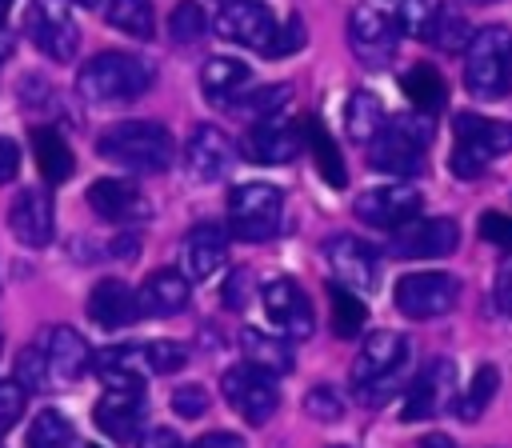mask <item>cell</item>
I'll list each match as a JSON object with an SVG mask.
<instances>
[{
    "mask_svg": "<svg viewBox=\"0 0 512 448\" xmlns=\"http://www.w3.org/2000/svg\"><path fill=\"white\" fill-rule=\"evenodd\" d=\"M424 36H428L440 52H460V48H468L472 28H468V20H464L460 12H440V8H436V16L428 20Z\"/></svg>",
    "mask_w": 512,
    "mask_h": 448,
    "instance_id": "74e56055",
    "label": "cell"
},
{
    "mask_svg": "<svg viewBox=\"0 0 512 448\" xmlns=\"http://www.w3.org/2000/svg\"><path fill=\"white\" fill-rule=\"evenodd\" d=\"M24 384L20 380H0V432H8L16 420H20V412H24Z\"/></svg>",
    "mask_w": 512,
    "mask_h": 448,
    "instance_id": "f6af8a7d",
    "label": "cell"
},
{
    "mask_svg": "<svg viewBox=\"0 0 512 448\" xmlns=\"http://www.w3.org/2000/svg\"><path fill=\"white\" fill-rule=\"evenodd\" d=\"M496 384H500V372H496L492 364H480L476 376H472V384H468V392H464L460 400H452L456 416H460V420H476V416L488 408V400L496 396Z\"/></svg>",
    "mask_w": 512,
    "mask_h": 448,
    "instance_id": "8d00e7d4",
    "label": "cell"
},
{
    "mask_svg": "<svg viewBox=\"0 0 512 448\" xmlns=\"http://www.w3.org/2000/svg\"><path fill=\"white\" fill-rule=\"evenodd\" d=\"M416 448H456V444H452V440H448L444 432H428V436H424V440H420Z\"/></svg>",
    "mask_w": 512,
    "mask_h": 448,
    "instance_id": "9f6ffc18",
    "label": "cell"
},
{
    "mask_svg": "<svg viewBox=\"0 0 512 448\" xmlns=\"http://www.w3.org/2000/svg\"><path fill=\"white\" fill-rule=\"evenodd\" d=\"M8 228L20 244L28 248H44L52 240V196L40 188H24L16 192L12 208H8Z\"/></svg>",
    "mask_w": 512,
    "mask_h": 448,
    "instance_id": "603a6c76",
    "label": "cell"
},
{
    "mask_svg": "<svg viewBox=\"0 0 512 448\" xmlns=\"http://www.w3.org/2000/svg\"><path fill=\"white\" fill-rule=\"evenodd\" d=\"M280 212H284V196H280L276 184H240L228 196L232 236H240V240H268V236H276Z\"/></svg>",
    "mask_w": 512,
    "mask_h": 448,
    "instance_id": "8992f818",
    "label": "cell"
},
{
    "mask_svg": "<svg viewBox=\"0 0 512 448\" xmlns=\"http://www.w3.org/2000/svg\"><path fill=\"white\" fill-rule=\"evenodd\" d=\"M92 416H96V428L104 436H112L120 444L136 440V432L144 424V388H108L96 400Z\"/></svg>",
    "mask_w": 512,
    "mask_h": 448,
    "instance_id": "d6986e66",
    "label": "cell"
},
{
    "mask_svg": "<svg viewBox=\"0 0 512 448\" xmlns=\"http://www.w3.org/2000/svg\"><path fill=\"white\" fill-rule=\"evenodd\" d=\"M296 48H304V24L292 16L284 28H276L272 32V40H268V56H288V52H296Z\"/></svg>",
    "mask_w": 512,
    "mask_h": 448,
    "instance_id": "c3c4849f",
    "label": "cell"
},
{
    "mask_svg": "<svg viewBox=\"0 0 512 448\" xmlns=\"http://www.w3.org/2000/svg\"><path fill=\"white\" fill-rule=\"evenodd\" d=\"M384 8L400 36H424L428 20L436 16V0H388Z\"/></svg>",
    "mask_w": 512,
    "mask_h": 448,
    "instance_id": "f35d334b",
    "label": "cell"
},
{
    "mask_svg": "<svg viewBox=\"0 0 512 448\" xmlns=\"http://www.w3.org/2000/svg\"><path fill=\"white\" fill-rule=\"evenodd\" d=\"M272 32H276V16L260 0H228L216 16V36H224L240 48H260L264 52Z\"/></svg>",
    "mask_w": 512,
    "mask_h": 448,
    "instance_id": "5bb4252c",
    "label": "cell"
},
{
    "mask_svg": "<svg viewBox=\"0 0 512 448\" xmlns=\"http://www.w3.org/2000/svg\"><path fill=\"white\" fill-rule=\"evenodd\" d=\"M452 360H432L404 392V404H400V420L404 424H416V420H432L448 400H452Z\"/></svg>",
    "mask_w": 512,
    "mask_h": 448,
    "instance_id": "2e32d148",
    "label": "cell"
},
{
    "mask_svg": "<svg viewBox=\"0 0 512 448\" xmlns=\"http://www.w3.org/2000/svg\"><path fill=\"white\" fill-rule=\"evenodd\" d=\"M480 236H484L488 244L512 252V216H504V212H484V216H480Z\"/></svg>",
    "mask_w": 512,
    "mask_h": 448,
    "instance_id": "7dc6e473",
    "label": "cell"
},
{
    "mask_svg": "<svg viewBox=\"0 0 512 448\" xmlns=\"http://www.w3.org/2000/svg\"><path fill=\"white\" fill-rule=\"evenodd\" d=\"M24 32L56 64H68L80 48V28L64 0H32L24 12Z\"/></svg>",
    "mask_w": 512,
    "mask_h": 448,
    "instance_id": "52a82bcc",
    "label": "cell"
},
{
    "mask_svg": "<svg viewBox=\"0 0 512 448\" xmlns=\"http://www.w3.org/2000/svg\"><path fill=\"white\" fill-rule=\"evenodd\" d=\"M88 448H96V444H88Z\"/></svg>",
    "mask_w": 512,
    "mask_h": 448,
    "instance_id": "6125c7cd",
    "label": "cell"
},
{
    "mask_svg": "<svg viewBox=\"0 0 512 448\" xmlns=\"http://www.w3.org/2000/svg\"><path fill=\"white\" fill-rule=\"evenodd\" d=\"M12 380H20V384H24V392H28V388H32V392L52 388V380H48V364H44L40 344H28V348L16 356V376H12Z\"/></svg>",
    "mask_w": 512,
    "mask_h": 448,
    "instance_id": "7bdbcfd3",
    "label": "cell"
},
{
    "mask_svg": "<svg viewBox=\"0 0 512 448\" xmlns=\"http://www.w3.org/2000/svg\"><path fill=\"white\" fill-rule=\"evenodd\" d=\"M228 256V232L220 224H196L180 244L184 280H208Z\"/></svg>",
    "mask_w": 512,
    "mask_h": 448,
    "instance_id": "cb8c5ba5",
    "label": "cell"
},
{
    "mask_svg": "<svg viewBox=\"0 0 512 448\" xmlns=\"http://www.w3.org/2000/svg\"><path fill=\"white\" fill-rule=\"evenodd\" d=\"M400 92L420 108V112H436L444 104V76L432 64H416L400 76Z\"/></svg>",
    "mask_w": 512,
    "mask_h": 448,
    "instance_id": "e575fe53",
    "label": "cell"
},
{
    "mask_svg": "<svg viewBox=\"0 0 512 448\" xmlns=\"http://www.w3.org/2000/svg\"><path fill=\"white\" fill-rule=\"evenodd\" d=\"M500 152H512V124L476 112H456V148H452L456 176H480L484 164Z\"/></svg>",
    "mask_w": 512,
    "mask_h": 448,
    "instance_id": "5b68a950",
    "label": "cell"
},
{
    "mask_svg": "<svg viewBox=\"0 0 512 448\" xmlns=\"http://www.w3.org/2000/svg\"><path fill=\"white\" fill-rule=\"evenodd\" d=\"M96 152L128 172H164L176 156V144L156 120H124L96 140Z\"/></svg>",
    "mask_w": 512,
    "mask_h": 448,
    "instance_id": "7a4b0ae2",
    "label": "cell"
},
{
    "mask_svg": "<svg viewBox=\"0 0 512 448\" xmlns=\"http://www.w3.org/2000/svg\"><path fill=\"white\" fill-rule=\"evenodd\" d=\"M304 412H308L312 420L332 424V420H340V416H344V400H340L328 384H320V388H312V392L304 396Z\"/></svg>",
    "mask_w": 512,
    "mask_h": 448,
    "instance_id": "ee69618b",
    "label": "cell"
},
{
    "mask_svg": "<svg viewBox=\"0 0 512 448\" xmlns=\"http://www.w3.org/2000/svg\"><path fill=\"white\" fill-rule=\"evenodd\" d=\"M260 300H264L268 320H272L284 336L304 340V336H312V332H316L312 300H308V292H304L296 280H288V276L268 280V284H264V292H260Z\"/></svg>",
    "mask_w": 512,
    "mask_h": 448,
    "instance_id": "4fadbf2b",
    "label": "cell"
},
{
    "mask_svg": "<svg viewBox=\"0 0 512 448\" xmlns=\"http://www.w3.org/2000/svg\"><path fill=\"white\" fill-rule=\"evenodd\" d=\"M76 444V428L60 408H44L36 412V420L28 424L24 448H72Z\"/></svg>",
    "mask_w": 512,
    "mask_h": 448,
    "instance_id": "836d02e7",
    "label": "cell"
},
{
    "mask_svg": "<svg viewBox=\"0 0 512 448\" xmlns=\"http://www.w3.org/2000/svg\"><path fill=\"white\" fill-rule=\"evenodd\" d=\"M408 360V340L392 328H380L372 336H364L356 360H352V384H372V380H388L400 364Z\"/></svg>",
    "mask_w": 512,
    "mask_h": 448,
    "instance_id": "ac0fdd59",
    "label": "cell"
},
{
    "mask_svg": "<svg viewBox=\"0 0 512 448\" xmlns=\"http://www.w3.org/2000/svg\"><path fill=\"white\" fill-rule=\"evenodd\" d=\"M304 140H308V148H312V164H316V172H320V180H328L332 188H344L348 184V168H344V160H340V148L332 144V136L324 132V124H308L304 128Z\"/></svg>",
    "mask_w": 512,
    "mask_h": 448,
    "instance_id": "d6a6232c",
    "label": "cell"
},
{
    "mask_svg": "<svg viewBox=\"0 0 512 448\" xmlns=\"http://www.w3.org/2000/svg\"><path fill=\"white\" fill-rule=\"evenodd\" d=\"M420 208H424V200H420V192L416 188H368V192H360L356 200H352V212L364 220V224H372V228H400V224H408L412 216H420Z\"/></svg>",
    "mask_w": 512,
    "mask_h": 448,
    "instance_id": "9a60e30c",
    "label": "cell"
},
{
    "mask_svg": "<svg viewBox=\"0 0 512 448\" xmlns=\"http://www.w3.org/2000/svg\"><path fill=\"white\" fill-rule=\"evenodd\" d=\"M324 256H328V268L336 272V284H344L348 292H376L380 288V256L360 236H352V232L328 236Z\"/></svg>",
    "mask_w": 512,
    "mask_h": 448,
    "instance_id": "8fae6325",
    "label": "cell"
},
{
    "mask_svg": "<svg viewBox=\"0 0 512 448\" xmlns=\"http://www.w3.org/2000/svg\"><path fill=\"white\" fill-rule=\"evenodd\" d=\"M456 244H460V228L452 216H428V220L412 216L388 236V252L396 260H440L456 252Z\"/></svg>",
    "mask_w": 512,
    "mask_h": 448,
    "instance_id": "ba28073f",
    "label": "cell"
},
{
    "mask_svg": "<svg viewBox=\"0 0 512 448\" xmlns=\"http://www.w3.org/2000/svg\"><path fill=\"white\" fill-rule=\"evenodd\" d=\"M496 308L500 312H512V252H508V260L496 272Z\"/></svg>",
    "mask_w": 512,
    "mask_h": 448,
    "instance_id": "f907efd6",
    "label": "cell"
},
{
    "mask_svg": "<svg viewBox=\"0 0 512 448\" xmlns=\"http://www.w3.org/2000/svg\"><path fill=\"white\" fill-rule=\"evenodd\" d=\"M88 204H92V212H96L100 220H112V224H136V220L148 216L144 192H140L136 184L112 180V176L88 184Z\"/></svg>",
    "mask_w": 512,
    "mask_h": 448,
    "instance_id": "7402d4cb",
    "label": "cell"
},
{
    "mask_svg": "<svg viewBox=\"0 0 512 448\" xmlns=\"http://www.w3.org/2000/svg\"><path fill=\"white\" fill-rule=\"evenodd\" d=\"M248 272L244 268H236L232 276H228V284H224V304L228 308H244V300H248Z\"/></svg>",
    "mask_w": 512,
    "mask_h": 448,
    "instance_id": "681fc988",
    "label": "cell"
},
{
    "mask_svg": "<svg viewBox=\"0 0 512 448\" xmlns=\"http://www.w3.org/2000/svg\"><path fill=\"white\" fill-rule=\"evenodd\" d=\"M252 80V68L244 64V60H236V56H212V60H204V68H200V88L212 96V100H232L244 84Z\"/></svg>",
    "mask_w": 512,
    "mask_h": 448,
    "instance_id": "f1b7e54d",
    "label": "cell"
},
{
    "mask_svg": "<svg viewBox=\"0 0 512 448\" xmlns=\"http://www.w3.org/2000/svg\"><path fill=\"white\" fill-rule=\"evenodd\" d=\"M220 392H224V400L248 420V424H268L272 420V412H276V404H280V392H276V384H272V376L268 372H260L256 364H236V368H228L224 376H220Z\"/></svg>",
    "mask_w": 512,
    "mask_h": 448,
    "instance_id": "30bf717a",
    "label": "cell"
},
{
    "mask_svg": "<svg viewBox=\"0 0 512 448\" xmlns=\"http://www.w3.org/2000/svg\"><path fill=\"white\" fill-rule=\"evenodd\" d=\"M204 408H208V392H204L200 384H180V388L172 392V412H176V416L196 420V416H204Z\"/></svg>",
    "mask_w": 512,
    "mask_h": 448,
    "instance_id": "bcb514c9",
    "label": "cell"
},
{
    "mask_svg": "<svg viewBox=\"0 0 512 448\" xmlns=\"http://www.w3.org/2000/svg\"><path fill=\"white\" fill-rule=\"evenodd\" d=\"M332 448H344V444H332Z\"/></svg>",
    "mask_w": 512,
    "mask_h": 448,
    "instance_id": "94428289",
    "label": "cell"
},
{
    "mask_svg": "<svg viewBox=\"0 0 512 448\" xmlns=\"http://www.w3.org/2000/svg\"><path fill=\"white\" fill-rule=\"evenodd\" d=\"M460 300V280L448 272H408L396 280V308L412 320H432L452 312Z\"/></svg>",
    "mask_w": 512,
    "mask_h": 448,
    "instance_id": "9c48e42d",
    "label": "cell"
},
{
    "mask_svg": "<svg viewBox=\"0 0 512 448\" xmlns=\"http://www.w3.org/2000/svg\"><path fill=\"white\" fill-rule=\"evenodd\" d=\"M328 304H332V332L336 336L348 340V336H356L364 328L368 312H364V300L356 292H348L344 284H328Z\"/></svg>",
    "mask_w": 512,
    "mask_h": 448,
    "instance_id": "d590c367",
    "label": "cell"
},
{
    "mask_svg": "<svg viewBox=\"0 0 512 448\" xmlns=\"http://www.w3.org/2000/svg\"><path fill=\"white\" fill-rule=\"evenodd\" d=\"M304 148V128L292 120H256L244 136V156L252 164H288Z\"/></svg>",
    "mask_w": 512,
    "mask_h": 448,
    "instance_id": "e0dca14e",
    "label": "cell"
},
{
    "mask_svg": "<svg viewBox=\"0 0 512 448\" xmlns=\"http://www.w3.org/2000/svg\"><path fill=\"white\" fill-rule=\"evenodd\" d=\"M136 300H140V316H144V312H148V316H172V312H180V308L188 304V280H184V272H176V268H156V272L140 284Z\"/></svg>",
    "mask_w": 512,
    "mask_h": 448,
    "instance_id": "484cf974",
    "label": "cell"
},
{
    "mask_svg": "<svg viewBox=\"0 0 512 448\" xmlns=\"http://www.w3.org/2000/svg\"><path fill=\"white\" fill-rule=\"evenodd\" d=\"M184 160H188V172H192L196 180H220V176L236 164V144L228 140V132L212 128V124H200V128H192V136H188Z\"/></svg>",
    "mask_w": 512,
    "mask_h": 448,
    "instance_id": "ffe728a7",
    "label": "cell"
},
{
    "mask_svg": "<svg viewBox=\"0 0 512 448\" xmlns=\"http://www.w3.org/2000/svg\"><path fill=\"white\" fill-rule=\"evenodd\" d=\"M464 88L480 100H504L512 92V32L492 24L472 32L464 48Z\"/></svg>",
    "mask_w": 512,
    "mask_h": 448,
    "instance_id": "3957f363",
    "label": "cell"
},
{
    "mask_svg": "<svg viewBox=\"0 0 512 448\" xmlns=\"http://www.w3.org/2000/svg\"><path fill=\"white\" fill-rule=\"evenodd\" d=\"M468 4H496V0H468Z\"/></svg>",
    "mask_w": 512,
    "mask_h": 448,
    "instance_id": "680465c9",
    "label": "cell"
},
{
    "mask_svg": "<svg viewBox=\"0 0 512 448\" xmlns=\"http://www.w3.org/2000/svg\"><path fill=\"white\" fill-rule=\"evenodd\" d=\"M240 348H244V360L256 364L260 372H268V376H284V372H292V364H296L288 340L268 336V332H260V328H244V332H240Z\"/></svg>",
    "mask_w": 512,
    "mask_h": 448,
    "instance_id": "83f0119b",
    "label": "cell"
},
{
    "mask_svg": "<svg viewBox=\"0 0 512 448\" xmlns=\"http://www.w3.org/2000/svg\"><path fill=\"white\" fill-rule=\"evenodd\" d=\"M32 160H36V168H40V176L48 180V184H60V180H68L72 176V148L64 144V136L56 132V128H36L32 132Z\"/></svg>",
    "mask_w": 512,
    "mask_h": 448,
    "instance_id": "f546056e",
    "label": "cell"
},
{
    "mask_svg": "<svg viewBox=\"0 0 512 448\" xmlns=\"http://www.w3.org/2000/svg\"><path fill=\"white\" fill-rule=\"evenodd\" d=\"M396 40H400V32H396V24H392V16H388L384 4H372L368 0V4H360L352 12V20H348V44L360 56V64L384 68V60H392V52H396Z\"/></svg>",
    "mask_w": 512,
    "mask_h": 448,
    "instance_id": "7c38bea8",
    "label": "cell"
},
{
    "mask_svg": "<svg viewBox=\"0 0 512 448\" xmlns=\"http://www.w3.org/2000/svg\"><path fill=\"white\" fill-rule=\"evenodd\" d=\"M108 24L132 40H152L156 36V8L152 0H112L108 4Z\"/></svg>",
    "mask_w": 512,
    "mask_h": 448,
    "instance_id": "1f68e13d",
    "label": "cell"
},
{
    "mask_svg": "<svg viewBox=\"0 0 512 448\" xmlns=\"http://www.w3.org/2000/svg\"><path fill=\"white\" fill-rule=\"evenodd\" d=\"M40 352H44L52 388L72 384V380L88 368V344H84V336H80L76 328H64V324L48 328V332L40 336Z\"/></svg>",
    "mask_w": 512,
    "mask_h": 448,
    "instance_id": "44dd1931",
    "label": "cell"
},
{
    "mask_svg": "<svg viewBox=\"0 0 512 448\" xmlns=\"http://www.w3.org/2000/svg\"><path fill=\"white\" fill-rule=\"evenodd\" d=\"M380 124H384V104H380V96L368 92V88L352 92L348 104H344V128H348V136H352L356 144H364V140L376 136Z\"/></svg>",
    "mask_w": 512,
    "mask_h": 448,
    "instance_id": "4dcf8cb0",
    "label": "cell"
},
{
    "mask_svg": "<svg viewBox=\"0 0 512 448\" xmlns=\"http://www.w3.org/2000/svg\"><path fill=\"white\" fill-rule=\"evenodd\" d=\"M140 348H144V364H148V372L168 376V372H180V368L188 364V348L176 344V340H152V344H140Z\"/></svg>",
    "mask_w": 512,
    "mask_h": 448,
    "instance_id": "b9f144b4",
    "label": "cell"
},
{
    "mask_svg": "<svg viewBox=\"0 0 512 448\" xmlns=\"http://www.w3.org/2000/svg\"><path fill=\"white\" fill-rule=\"evenodd\" d=\"M72 4H80V8H96L100 0H72Z\"/></svg>",
    "mask_w": 512,
    "mask_h": 448,
    "instance_id": "6f0895ef",
    "label": "cell"
},
{
    "mask_svg": "<svg viewBox=\"0 0 512 448\" xmlns=\"http://www.w3.org/2000/svg\"><path fill=\"white\" fill-rule=\"evenodd\" d=\"M204 32H208L204 8H200L196 0H180V4L172 8V16H168V36H172L176 44H196Z\"/></svg>",
    "mask_w": 512,
    "mask_h": 448,
    "instance_id": "ab89813d",
    "label": "cell"
},
{
    "mask_svg": "<svg viewBox=\"0 0 512 448\" xmlns=\"http://www.w3.org/2000/svg\"><path fill=\"white\" fill-rule=\"evenodd\" d=\"M12 52H16V36H12V32H8L4 24H0V64H4V60H8Z\"/></svg>",
    "mask_w": 512,
    "mask_h": 448,
    "instance_id": "11a10c76",
    "label": "cell"
},
{
    "mask_svg": "<svg viewBox=\"0 0 512 448\" xmlns=\"http://www.w3.org/2000/svg\"><path fill=\"white\" fill-rule=\"evenodd\" d=\"M196 448H244V440L236 432H204L196 440Z\"/></svg>",
    "mask_w": 512,
    "mask_h": 448,
    "instance_id": "db71d44e",
    "label": "cell"
},
{
    "mask_svg": "<svg viewBox=\"0 0 512 448\" xmlns=\"http://www.w3.org/2000/svg\"><path fill=\"white\" fill-rule=\"evenodd\" d=\"M152 80H156V72L148 60H140L132 52H100L76 72V96L96 108L128 104V100H140L152 88Z\"/></svg>",
    "mask_w": 512,
    "mask_h": 448,
    "instance_id": "6da1fadb",
    "label": "cell"
},
{
    "mask_svg": "<svg viewBox=\"0 0 512 448\" xmlns=\"http://www.w3.org/2000/svg\"><path fill=\"white\" fill-rule=\"evenodd\" d=\"M432 144V128L416 120H388L368 140V164L388 176H416L424 168V152Z\"/></svg>",
    "mask_w": 512,
    "mask_h": 448,
    "instance_id": "277c9868",
    "label": "cell"
},
{
    "mask_svg": "<svg viewBox=\"0 0 512 448\" xmlns=\"http://www.w3.org/2000/svg\"><path fill=\"white\" fill-rule=\"evenodd\" d=\"M8 4H12V0H0V12H4V8H8Z\"/></svg>",
    "mask_w": 512,
    "mask_h": 448,
    "instance_id": "91938a15",
    "label": "cell"
},
{
    "mask_svg": "<svg viewBox=\"0 0 512 448\" xmlns=\"http://www.w3.org/2000/svg\"><path fill=\"white\" fill-rule=\"evenodd\" d=\"M140 448H188L172 428H152L144 440H140Z\"/></svg>",
    "mask_w": 512,
    "mask_h": 448,
    "instance_id": "f5cc1de1",
    "label": "cell"
},
{
    "mask_svg": "<svg viewBox=\"0 0 512 448\" xmlns=\"http://www.w3.org/2000/svg\"><path fill=\"white\" fill-rule=\"evenodd\" d=\"M16 168H20V148L8 136H0V184H8L16 176Z\"/></svg>",
    "mask_w": 512,
    "mask_h": 448,
    "instance_id": "816d5d0a",
    "label": "cell"
},
{
    "mask_svg": "<svg viewBox=\"0 0 512 448\" xmlns=\"http://www.w3.org/2000/svg\"><path fill=\"white\" fill-rule=\"evenodd\" d=\"M88 320L100 328H128L140 320V300L124 280H100L88 292Z\"/></svg>",
    "mask_w": 512,
    "mask_h": 448,
    "instance_id": "d4e9b609",
    "label": "cell"
},
{
    "mask_svg": "<svg viewBox=\"0 0 512 448\" xmlns=\"http://www.w3.org/2000/svg\"><path fill=\"white\" fill-rule=\"evenodd\" d=\"M96 376L108 384V388H144L140 376H144V348L140 344H116V348H104L96 352Z\"/></svg>",
    "mask_w": 512,
    "mask_h": 448,
    "instance_id": "4316f807",
    "label": "cell"
},
{
    "mask_svg": "<svg viewBox=\"0 0 512 448\" xmlns=\"http://www.w3.org/2000/svg\"><path fill=\"white\" fill-rule=\"evenodd\" d=\"M288 96H292V88H288V84H264V88L248 92L244 100H232V108H236V112H244V116L268 120V116H276V112L288 104Z\"/></svg>",
    "mask_w": 512,
    "mask_h": 448,
    "instance_id": "60d3db41",
    "label": "cell"
}]
</instances>
